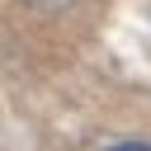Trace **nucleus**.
Masks as SVG:
<instances>
[{
  "label": "nucleus",
  "instance_id": "1",
  "mask_svg": "<svg viewBox=\"0 0 151 151\" xmlns=\"http://www.w3.org/2000/svg\"><path fill=\"white\" fill-rule=\"evenodd\" d=\"M109 151H151V142H113Z\"/></svg>",
  "mask_w": 151,
  "mask_h": 151
},
{
  "label": "nucleus",
  "instance_id": "2",
  "mask_svg": "<svg viewBox=\"0 0 151 151\" xmlns=\"http://www.w3.org/2000/svg\"><path fill=\"white\" fill-rule=\"evenodd\" d=\"M38 5H52V9H57V5H66V0H38Z\"/></svg>",
  "mask_w": 151,
  "mask_h": 151
}]
</instances>
